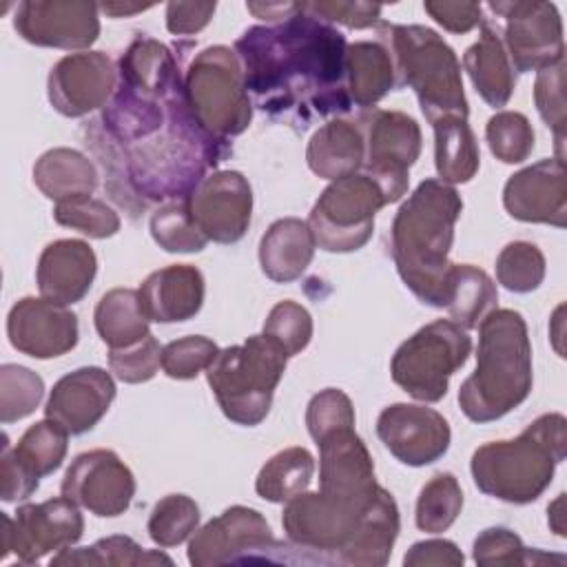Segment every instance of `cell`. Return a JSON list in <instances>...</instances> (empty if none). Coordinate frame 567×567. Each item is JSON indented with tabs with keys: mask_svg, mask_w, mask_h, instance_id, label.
Segmentation results:
<instances>
[{
	"mask_svg": "<svg viewBox=\"0 0 567 567\" xmlns=\"http://www.w3.org/2000/svg\"><path fill=\"white\" fill-rule=\"evenodd\" d=\"M346 49V35L306 2L281 22L246 29L233 47L252 106L301 128L352 109Z\"/></svg>",
	"mask_w": 567,
	"mask_h": 567,
	"instance_id": "1",
	"label": "cell"
},
{
	"mask_svg": "<svg viewBox=\"0 0 567 567\" xmlns=\"http://www.w3.org/2000/svg\"><path fill=\"white\" fill-rule=\"evenodd\" d=\"M281 527L312 563L381 567L401 525L394 496L377 485L361 496L303 492L286 503Z\"/></svg>",
	"mask_w": 567,
	"mask_h": 567,
	"instance_id": "2",
	"label": "cell"
},
{
	"mask_svg": "<svg viewBox=\"0 0 567 567\" xmlns=\"http://www.w3.org/2000/svg\"><path fill=\"white\" fill-rule=\"evenodd\" d=\"M463 199L454 186L427 177L399 206L390 226V252L399 277L412 295L445 308L454 264L450 248Z\"/></svg>",
	"mask_w": 567,
	"mask_h": 567,
	"instance_id": "3",
	"label": "cell"
},
{
	"mask_svg": "<svg viewBox=\"0 0 567 567\" xmlns=\"http://www.w3.org/2000/svg\"><path fill=\"white\" fill-rule=\"evenodd\" d=\"M476 368L458 388V405L474 423L503 419L532 392V343L518 310L494 308L478 321Z\"/></svg>",
	"mask_w": 567,
	"mask_h": 567,
	"instance_id": "4",
	"label": "cell"
},
{
	"mask_svg": "<svg viewBox=\"0 0 567 567\" xmlns=\"http://www.w3.org/2000/svg\"><path fill=\"white\" fill-rule=\"evenodd\" d=\"M565 454L567 419L560 412H547L534 419L518 436L476 447L470 472L483 494L525 505L549 487Z\"/></svg>",
	"mask_w": 567,
	"mask_h": 567,
	"instance_id": "5",
	"label": "cell"
},
{
	"mask_svg": "<svg viewBox=\"0 0 567 567\" xmlns=\"http://www.w3.org/2000/svg\"><path fill=\"white\" fill-rule=\"evenodd\" d=\"M377 38L390 49L399 73V89L410 86L432 124L441 117H467L461 62L454 49L430 27L379 22Z\"/></svg>",
	"mask_w": 567,
	"mask_h": 567,
	"instance_id": "6",
	"label": "cell"
},
{
	"mask_svg": "<svg viewBox=\"0 0 567 567\" xmlns=\"http://www.w3.org/2000/svg\"><path fill=\"white\" fill-rule=\"evenodd\" d=\"M286 361L288 357L266 334L219 350L206 370V381L224 416L237 425H259L270 412Z\"/></svg>",
	"mask_w": 567,
	"mask_h": 567,
	"instance_id": "7",
	"label": "cell"
},
{
	"mask_svg": "<svg viewBox=\"0 0 567 567\" xmlns=\"http://www.w3.org/2000/svg\"><path fill=\"white\" fill-rule=\"evenodd\" d=\"M184 97L199 128L221 144L250 126L252 102L230 47L215 44L190 60L184 71Z\"/></svg>",
	"mask_w": 567,
	"mask_h": 567,
	"instance_id": "8",
	"label": "cell"
},
{
	"mask_svg": "<svg viewBox=\"0 0 567 567\" xmlns=\"http://www.w3.org/2000/svg\"><path fill=\"white\" fill-rule=\"evenodd\" d=\"M472 337L452 319H436L408 337L390 361L392 381L421 403H436L447 394L452 374L465 365Z\"/></svg>",
	"mask_w": 567,
	"mask_h": 567,
	"instance_id": "9",
	"label": "cell"
},
{
	"mask_svg": "<svg viewBox=\"0 0 567 567\" xmlns=\"http://www.w3.org/2000/svg\"><path fill=\"white\" fill-rule=\"evenodd\" d=\"M390 199L381 184L359 171L330 182L308 215L317 248L326 252H352L374 233V215Z\"/></svg>",
	"mask_w": 567,
	"mask_h": 567,
	"instance_id": "10",
	"label": "cell"
},
{
	"mask_svg": "<svg viewBox=\"0 0 567 567\" xmlns=\"http://www.w3.org/2000/svg\"><path fill=\"white\" fill-rule=\"evenodd\" d=\"M286 549L288 545L272 536L268 520L257 509L233 505L190 536L188 563L195 567L248 560L292 563Z\"/></svg>",
	"mask_w": 567,
	"mask_h": 567,
	"instance_id": "11",
	"label": "cell"
},
{
	"mask_svg": "<svg viewBox=\"0 0 567 567\" xmlns=\"http://www.w3.org/2000/svg\"><path fill=\"white\" fill-rule=\"evenodd\" d=\"M363 135V166L385 190L390 204L408 193L410 168L421 155V128L403 111L363 109L357 120Z\"/></svg>",
	"mask_w": 567,
	"mask_h": 567,
	"instance_id": "12",
	"label": "cell"
},
{
	"mask_svg": "<svg viewBox=\"0 0 567 567\" xmlns=\"http://www.w3.org/2000/svg\"><path fill=\"white\" fill-rule=\"evenodd\" d=\"M487 9L505 20L501 38L514 73H538L565 62L563 20L554 2L509 0L489 2Z\"/></svg>",
	"mask_w": 567,
	"mask_h": 567,
	"instance_id": "13",
	"label": "cell"
},
{
	"mask_svg": "<svg viewBox=\"0 0 567 567\" xmlns=\"http://www.w3.org/2000/svg\"><path fill=\"white\" fill-rule=\"evenodd\" d=\"M84 532L80 505L66 496L49 498L42 503H24L16 516L2 514V551L0 560L9 554L18 563L33 565L51 551L73 547Z\"/></svg>",
	"mask_w": 567,
	"mask_h": 567,
	"instance_id": "14",
	"label": "cell"
},
{
	"mask_svg": "<svg viewBox=\"0 0 567 567\" xmlns=\"http://www.w3.org/2000/svg\"><path fill=\"white\" fill-rule=\"evenodd\" d=\"M60 492L91 514L111 518L131 507L135 496V476L113 450L100 447L73 458L62 478Z\"/></svg>",
	"mask_w": 567,
	"mask_h": 567,
	"instance_id": "15",
	"label": "cell"
},
{
	"mask_svg": "<svg viewBox=\"0 0 567 567\" xmlns=\"http://www.w3.org/2000/svg\"><path fill=\"white\" fill-rule=\"evenodd\" d=\"M97 11L86 0H24L16 9L13 29L35 47L82 51L100 35Z\"/></svg>",
	"mask_w": 567,
	"mask_h": 567,
	"instance_id": "16",
	"label": "cell"
},
{
	"mask_svg": "<svg viewBox=\"0 0 567 567\" xmlns=\"http://www.w3.org/2000/svg\"><path fill=\"white\" fill-rule=\"evenodd\" d=\"M66 439L55 421L44 419L24 430L16 445L4 436L0 456V496L4 503L27 501L40 485V478L53 474L66 456Z\"/></svg>",
	"mask_w": 567,
	"mask_h": 567,
	"instance_id": "17",
	"label": "cell"
},
{
	"mask_svg": "<svg viewBox=\"0 0 567 567\" xmlns=\"http://www.w3.org/2000/svg\"><path fill=\"white\" fill-rule=\"evenodd\" d=\"M186 199L208 241L235 244L246 235L252 215V188L239 171L208 173Z\"/></svg>",
	"mask_w": 567,
	"mask_h": 567,
	"instance_id": "18",
	"label": "cell"
},
{
	"mask_svg": "<svg viewBox=\"0 0 567 567\" xmlns=\"http://www.w3.org/2000/svg\"><path fill=\"white\" fill-rule=\"evenodd\" d=\"M117 69L102 51H80L60 58L47 80L51 106L64 117L89 115L111 102Z\"/></svg>",
	"mask_w": 567,
	"mask_h": 567,
	"instance_id": "19",
	"label": "cell"
},
{
	"mask_svg": "<svg viewBox=\"0 0 567 567\" xmlns=\"http://www.w3.org/2000/svg\"><path fill=\"white\" fill-rule=\"evenodd\" d=\"M377 436L399 463L423 467L450 450L452 430L447 419L427 405L392 403L377 419Z\"/></svg>",
	"mask_w": 567,
	"mask_h": 567,
	"instance_id": "20",
	"label": "cell"
},
{
	"mask_svg": "<svg viewBox=\"0 0 567 567\" xmlns=\"http://www.w3.org/2000/svg\"><path fill=\"white\" fill-rule=\"evenodd\" d=\"M9 343L33 359H55L78 346V317L44 297H22L7 315Z\"/></svg>",
	"mask_w": 567,
	"mask_h": 567,
	"instance_id": "21",
	"label": "cell"
},
{
	"mask_svg": "<svg viewBox=\"0 0 567 567\" xmlns=\"http://www.w3.org/2000/svg\"><path fill=\"white\" fill-rule=\"evenodd\" d=\"M503 206L509 217L525 224H567L565 159L545 157L514 173L503 188Z\"/></svg>",
	"mask_w": 567,
	"mask_h": 567,
	"instance_id": "22",
	"label": "cell"
},
{
	"mask_svg": "<svg viewBox=\"0 0 567 567\" xmlns=\"http://www.w3.org/2000/svg\"><path fill=\"white\" fill-rule=\"evenodd\" d=\"M115 392V381L104 368H78L55 381L44 405V416L73 436L84 434L109 412Z\"/></svg>",
	"mask_w": 567,
	"mask_h": 567,
	"instance_id": "23",
	"label": "cell"
},
{
	"mask_svg": "<svg viewBox=\"0 0 567 567\" xmlns=\"http://www.w3.org/2000/svg\"><path fill=\"white\" fill-rule=\"evenodd\" d=\"M319 447V489L339 496H361L372 492L379 483L374 478V463L354 432V423L332 427L317 439Z\"/></svg>",
	"mask_w": 567,
	"mask_h": 567,
	"instance_id": "24",
	"label": "cell"
},
{
	"mask_svg": "<svg viewBox=\"0 0 567 567\" xmlns=\"http://www.w3.org/2000/svg\"><path fill=\"white\" fill-rule=\"evenodd\" d=\"M97 272V257L82 239H55L44 246L35 268L40 297L71 306L84 299Z\"/></svg>",
	"mask_w": 567,
	"mask_h": 567,
	"instance_id": "25",
	"label": "cell"
},
{
	"mask_svg": "<svg viewBox=\"0 0 567 567\" xmlns=\"http://www.w3.org/2000/svg\"><path fill=\"white\" fill-rule=\"evenodd\" d=\"M204 275L190 264H171L151 272L137 295L148 321L177 323L193 319L204 303Z\"/></svg>",
	"mask_w": 567,
	"mask_h": 567,
	"instance_id": "26",
	"label": "cell"
},
{
	"mask_svg": "<svg viewBox=\"0 0 567 567\" xmlns=\"http://www.w3.org/2000/svg\"><path fill=\"white\" fill-rule=\"evenodd\" d=\"M463 66L476 93L489 106L501 109L509 102L516 86V73L509 64L498 24L483 18L481 35L472 47H467L463 55Z\"/></svg>",
	"mask_w": 567,
	"mask_h": 567,
	"instance_id": "27",
	"label": "cell"
},
{
	"mask_svg": "<svg viewBox=\"0 0 567 567\" xmlns=\"http://www.w3.org/2000/svg\"><path fill=\"white\" fill-rule=\"evenodd\" d=\"M315 237L306 219L281 217L268 226L259 241L261 272L277 284L299 279L315 257Z\"/></svg>",
	"mask_w": 567,
	"mask_h": 567,
	"instance_id": "28",
	"label": "cell"
},
{
	"mask_svg": "<svg viewBox=\"0 0 567 567\" xmlns=\"http://www.w3.org/2000/svg\"><path fill=\"white\" fill-rule=\"evenodd\" d=\"M346 84L350 102L372 109L390 91L399 89V73L390 49L377 40H357L346 49Z\"/></svg>",
	"mask_w": 567,
	"mask_h": 567,
	"instance_id": "29",
	"label": "cell"
},
{
	"mask_svg": "<svg viewBox=\"0 0 567 567\" xmlns=\"http://www.w3.org/2000/svg\"><path fill=\"white\" fill-rule=\"evenodd\" d=\"M308 168L323 179L359 173L363 166V135L354 120L334 117L321 124L306 148Z\"/></svg>",
	"mask_w": 567,
	"mask_h": 567,
	"instance_id": "30",
	"label": "cell"
},
{
	"mask_svg": "<svg viewBox=\"0 0 567 567\" xmlns=\"http://www.w3.org/2000/svg\"><path fill=\"white\" fill-rule=\"evenodd\" d=\"M33 184L55 204L93 195L97 188V168L80 151L58 146L49 148L33 164Z\"/></svg>",
	"mask_w": 567,
	"mask_h": 567,
	"instance_id": "31",
	"label": "cell"
},
{
	"mask_svg": "<svg viewBox=\"0 0 567 567\" xmlns=\"http://www.w3.org/2000/svg\"><path fill=\"white\" fill-rule=\"evenodd\" d=\"M434 128V166L439 179L454 186L467 184L481 164L478 144L467 117H441L432 122Z\"/></svg>",
	"mask_w": 567,
	"mask_h": 567,
	"instance_id": "32",
	"label": "cell"
},
{
	"mask_svg": "<svg viewBox=\"0 0 567 567\" xmlns=\"http://www.w3.org/2000/svg\"><path fill=\"white\" fill-rule=\"evenodd\" d=\"M100 339L111 348H126L146 334L148 319L140 306V295L133 288H113L102 295L93 312Z\"/></svg>",
	"mask_w": 567,
	"mask_h": 567,
	"instance_id": "33",
	"label": "cell"
},
{
	"mask_svg": "<svg viewBox=\"0 0 567 567\" xmlns=\"http://www.w3.org/2000/svg\"><path fill=\"white\" fill-rule=\"evenodd\" d=\"M312 476V454L301 445H292L277 452L261 465L255 478V492L268 503H288L290 498L308 492Z\"/></svg>",
	"mask_w": 567,
	"mask_h": 567,
	"instance_id": "34",
	"label": "cell"
},
{
	"mask_svg": "<svg viewBox=\"0 0 567 567\" xmlns=\"http://www.w3.org/2000/svg\"><path fill=\"white\" fill-rule=\"evenodd\" d=\"M498 301L496 284L492 277L472 266V264H454L452 279H450V295L445 310L450 312V319L458 323L465 330H472L478 326V321L494 310Z\"/></svg>",
	"mask_w": 567,
	"mask_h": 567,
	"instance_id": "35",
	"label": "cell"
},
{
	"mask_svg": "<svg viewBox=\"0 0 567 567\" xmlns=\"http://www.w3.org/2000/svg\"><path fill=\"white\" fill-rule=\"evenodd\" d=\"M51 565H113V567H131V565H173V560L155 549L140 547L128 536H109L91 547L62 549L51 558Z\"/></svg>",
	"mask_w": 567,
	"mask_h": 567,
	"instance_id": "36",
	"label": "cell"
},
{
	"mask_svg": "<svg viewBox=\"0 0 567 567\" xmlns=\"http://www.w3.org/2000/svg\"><path fill=\"white\" fill-rule=\"evenodd\" d=\"M463 509V489L454 474H434L419 492L414 523L421 532L441 534L452 527Z\"/></svg>",
	"mask_w": 567,
	"mask_h": 567,
	"instance_id": "37",
	"label": "cell"
},
{
	"mask_svg": "<svg viewBox=\"0 0 567 567\" xmlns=\"http://www.w3.org/2000/svg\"><path fill=\"white\" fill-rule=\"evenodd\" d=\"M153 241L166 252H199L208 239L195 224L188 199H171L155 208L148 221Z\"/></svg>",
	"mask_w": 567,
	"mask_h": 567,
	"instance_id": "38",
	"label": "cell"
},
{
	"mask_svg": "<svg viewBox=\"0 0 567 567\" xmlns=\"http://www.w3.org/2000/svg\"><path fill=\"white\" fill-rule=\"evenodd\" d=\"M199 525V507L186 494L159 498L148 516V536L159 547H175L190 538Z\"/></svg>",
	"mask_w": 567,
	"mask_h": 567,
	"instance_id": "39",
	"label": "cell"
},
{
	"mask_svg": "<svg viewBox=\"0 0 567 567\" xmlns=\"http://www.w3.org/2000/svg\"><path fill=\"white\" fill-rule=\"evenodd\" d=\"M474 563L481 567H503V565H538V563H565L563 556H547L538 549H527L518 534L507 527L483 529L472 545Z\"/></svg>",
	"mask_w": 567,
	"mask_h": 567,
	"instance_id": "40",
	"label": "cell"
},
{
	"mask_svg": "<svg viewBox=\"0 0 567 567\" xmlns=\"http://www.w3.org/2000/svg\"><path fill=\"white\" fill-rule=\"evenodd\" d=\"M496 279L509 292H532L545 279V255L532 241H512L496 257Z\"/></svg>",
	"mask_w": 567,
	"mask_h": 567,
	"instance_id": "41",
	"label": "cell"
},
{
	"mask_svg": "<svg viewBox=\"0 0 567 567\" xmlns=\"http://www.w3.org/2000/svg\"><path fill=\"white\" fill-rule=\"evenodd\" d=\"M44 396V381L24 365L4 363L0 368V421L4 425L35 412Z\"/></svg>",
	"mask_w": 567,
	"mask_h": 567,
	"instance_id": "42",
	"label": "cell"
},
{
	"mask_svg": "<svg viewBox=\"0 0 567 567\" xmlns=\"http://www.w3.org/2000/svg\"><path fill=\"white\" fill-rule=\"evenodd\" d=\"M485 140L496 159L520 164L534 151V128L518 111H498L487 120Z\"/></svg>",
	"mask_w": 567,
	"mask_h": 567,
	"instance_id": "43",
	"label": "cell"
},
{
	"mask_svg": "<svg viewBox=\"0 0 567 567\" xmlns=\"http://www.w3.org/2000/svg\"><path fill=\"white\" fill-rule=\"evenodd\" d=\"M53 219L60 226L73 228L91 239H106L113 237L122 221L120 215L102 199L95 197H80L71 202H60L53 206Z\"/></svg>",
	"mask_w": 567,
	"mask_h": 567,
	"instance_id": "44",
	"label": "cell"
},
{
	"mask_svg": "<svg viewBox=\"0 0 567 567\" xmlns=\"http://www.w3.org/2000/svg\"><path fill=\"white\" fill-rule=\"evenodd\" d=\"M261 334L279 346L286 357H295L312 339V317L301 303L284 299L270 308Z\"/></svg>",
	"mask_w": 567,
	"mask_h": 567,
	"instance_id": "45",
	"label": "cell"
},
{
	"mask_svg": "<svg viewBox=\"0 0 567 567\" xmlns=\"http://www.w3.org/2000/svg\"><path fill=\"white\" fill-rule=\"evenodd\" d=\"M219 348L213 339L204 334H188L162 348V370L171 379L188 381L195 379L199 372L208 370Z\"/></svg>",
	"mask_w": 567,
	"mask_h": 567,
	"instance_id": "46",
	"label": "cell"
},
{
	"mask_svg": "<svg viewBox=\"0 0 567 567\" xmlns=\"http://www.w3.org/2000/svg\"><path fill=\"white\" fill-rule=\"evenodd\" d=\"M565 62H558L554 66H547L536 73L534 82V102L538 109V115L543 122L551 128L556 137V148L560 159L563 155V142H565V126H567V115H565Z\"/></svg>",
	"mask_w": 567,
	"mask_h": 567,
	"instance_id": "47",
	"label": "cell"
},
{
	"mask_svg": "<svg viewBox=\"0 0 567 567\" xmlns=\"http://www.w3.org/2000/svg\"><path fill=\"white\" fill-rule=\"evenodd\" d=\"M111 372L124 383L151 381L162 368V346L153 334L109 352Z\"/></svg>",
	"mask_w": 567,
	"mask_h": 567,
	"instance_id": "48",
	"label": "cell"
},
{
	"mask_svg": "<svg viewBox=\"0 0 567 567\" xmlns=\"http://www.w3.org/2000/svg\"><path fill=\"white\" fill-rule=\"evenodd\" d=\"M354 421H357L354 405H352L350 396L339 388H326L308 401L306 427L312 439H317L319 434H323L332 427L348 425Z\"/></svg>",
	"mask_w": 567,
	"mask_h": 567,
	"instance_id": "49",
	"label": "cell"
},
{
	"mask_svg": "<svg viewBox=\"0 0 567 567\" xmlns=\"http://www.w3.org/2000/svg\"><path fill=\"white\" fill-rule=\"evenodd\" d=\"M306 9L330 24H343L348 29H370L381 22V4L372 2H306Z\"/></svg>",
	"mask_w": 567,
	"mask_h": 567,
	"instance_id": "50",
	"label": "cell"
},
{
	"mask_svg": "<svg viewBox=\"0 0 567 567\" xmlns=\"http://www.w3.org/2000/svg\"><path fill=\"white\" fill-rule=\"evenodd\" d=\"M423 11L450 33H467L483 22V7L476 2L425 0Z\"/></svg>",
	"mask_w": 567,
	"mask_h": 567,
	"instance_id": "51",
	"label": "cell"
},
{
	"mask_svg": "<svg viewBox=\"0 0 567 567\" xmlns=\"http://www.w3.org/2000/svg\"><path fill=\"white\" fill-rule=\"evenodd\" d=\"M463 554L461 549L445 538H430V540H421L414 543L408 554L403 556V565L405 567H458L463 565Z\"/></svg>",
	"mask_w": 567,
	"mask_h": 567,
	"instance_id": "52",
	"label": "cell"
},
{
	"mask_svg": "<svg viewBox=\"0 0 567 567\" xmlns=\"http://www.w3.org/2000/svg\"><path fill=\"white\" fill-rule=\"evenodd\" d=\"M215 9V2H168L166 29L173 35H193L210 22Z\"/></svg>",
	"mask_w": 567,
	"mask_h": 567,
	"instance_id": "53",
	"label": "cell"
},
{
	"mask_svg": "<svg viewBox=\"0 0 567 567\" xmlns=\"http://www.w3.org/2000/svg\"><path fill=\"white\" fill-rule=\"evenodd\" d=\"M301 7V2H246V9L259 18L266 20L268 24L281 22L286 18H290L292 13H297Z\"/></svg>",
	"mask_w": 567,
	"mask_h": 567,
	"instance_id": "54",
	"label": "cell"
},
{
	"mask_svg": "<svg viewBox=\"0 0 567 567\" xmlns=\"http://www.w3.org/2000/svg\"><path fill=\"white\" fill-rule=\"evenodd\" d=\"M547 523L556 536H565V494H558L547 507Z\"/></svg>",
	"mask_w": 567,
	"mask_h": 567,
	"instance_id": "55",
	"label": "cell"
},
{
	"mask_svg": "<svg viewBox=\"0 0 567 567\" xmlns=\"http://www.w3.org/2000/svg\"><path fill=\"white\" fill-rule=\"evenodd\" d=\"M102 13L111 16V18H128L135 13H142L146 9H151L153 4H128V2H102L97 4Z\"/></svg>",
	"mask_w": 567,
	"mask_h": 567,
	"instance_id": "56",
	"label": "cell"
},
{
	"mask_svg": "<svg viewBox=\"0 0 567 567\" xmlns=\"http://www.w3.org/2000/svg\"><path fill=\"white\" fill-rule=\"evenodd\" d=\"M551 319H554V323L558 326V330L551 334V337H554V348H556L558 357H565V354H563V346H560V339H563V306L556 308V312H554Z\"/></svg>",
	"mask_w": 567,
	"mask_h": 567,
	"instance_id": "57",
	"label": "cell"
}]
</instances>
